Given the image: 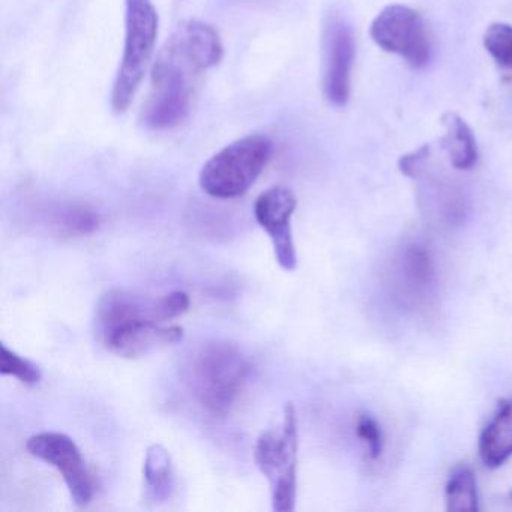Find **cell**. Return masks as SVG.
Wrapping results in <instances>:
<instances>
[{
  "mask_svg": "<svg viewBox=\"0 0 512 512\" xmlns=\"http://www.w3.org/2000/svg\"><path fill=\"white\" fill-rule=\"evenodd\" d=\"M32 457L55 467L62 475L71 499L79 508L88 506L94 499L95 482L85 457L70 436L58 431L34 434L26 442Z\"/></svg>",
  "mask_w": 512,
  "mask_h": 512,
  "instance_id": "10",
  "label": "cell"
},
{
  "mask_svg": "<svg viewBox=\"0 0 512 512\" xmlns=\"http://www.w3.org/2000/svg\"><path fill=\"white\" fill-rule=\"evenodd\" d=\"M224 47L220 35L208 23L200 20H187L176 26L157 61L176 68L191 77L220 64Z\"/></svg>",
  "mask_w": 512,
  "mask_h": 512,
  "instance_id": "11",
  "label": "cell"
},
{
  "mask_svg": "<svg viewBox=\"0 0 512 512\" xmlns=\"http://www.w3.org/2000/svg\"><path fill=\"white\" fill-rule=\"evenodd\" d=\"M190 295L175 290L163 296H146L125 289L104 293L97 304V328L100 335L125 323L158 320L169 323L190 310Z\"/></svg>",
  "mask_w": 512,
  "mask_h": 512,
  "instance_id": "7",
  "label": "cell"
},
{
  "mask_svg": "<svg viewBox=\"0 0 512 512\" xmlns=\"http://www.w3.org/2000/svg\"><path fill=\"white\" fill-rule=\"evenodd\" d=\"M298 415L287 403L280 428L263 431L254 448V461L271 487L272 509L293 512L298 496Z\"/></svg>",
  "mask_w": 512,
  "mask_h": 512,
  "instance_id": "3",
  "label": "cell"
},
{
  "mask_svg": "<svg viewBox=\"0 0 512 512\" xmlns=\"http://www.w3.org/2000/svg\"><path fill=\"white\" fill-rule=\"evenodd\" d=\"M158 37V13L152 0H125L124 56L112 91V110L127 112L133 103Z\"/></svg>",
  "mask_w": 512,
  "mask_h": 512,
  "instance_id": "4",
  "label": "cell"
},
{
  "mask_svg": "<svg viewBox=\"0 0 512 512\" xmlns=\"http://www.w3.org/2000/svg\"><path fill=\"white\" fill-rule=\"evenodd\" d=\"M482 44L496 65L512 70V25L509 23H491L485 29Z\"/></svg>",
  "mask_w": 512,
  "mask_h": 512,
  "instance_id": "19",
  "label": "cell"
},
{
  "mask_svg": "<svg viewBox=\"0 0 512 512\" xmlns=\"http://www.w3.org/2000/svg\"><path fill=\"white\" fill-rule=\"evenodd\" d=\"M370 37L380 49L400 56L415 70L427 67L433 58V41L424 17L406 5L383 8L370 26Z\"/></svg>",
  "mask_w": 512,
  "mask_h": 512,
  "instance_id": "6",
  "label": "cell"
},
{
  "mask_svg": "<svg viewBox=\"0 0 512 512\" xmlns=\"http://www.w3.org/2000/svg\"><path fill=\"white\" fill-rule=\"evenodd\" d=\"M0 373L2 376L16 377L23 385L35 386L43 379L41 368L35 362L23 358L7 344L0 346Z\"/></svg>",
  "mask_w": 512,
  "mask_h": 512,
  "instance_id": "20",
  "label": "cell"
},
{
  "mask_svg": "<svg viewBox=\"0 0 512 512\" xmlns=\"http://www.w3.org/2000/svg\"><path fill=\"white\" fill-rule=\"evenodd\" d=\"M479 455L490 469L502 466L512 457V400L500 403L496 415L482 431Z\"/></svg>",
  "mask_w": 512,
  "mask_h": 512,
  "instance_id": "15",
  "label": "cell"
},
{
  "mask_svg": "<svg viewBox=\"0 0 512 512\" xmlns=\"http://www.w3.org/2000/svg\"><path fill=\"white\" fill-rule=\"evenodd\" d=\"M355 58V31L349 19L340 11H329L322 25V91L335 109H343L349 103Z\"/></svg>",
  "mask_w": 512,
  "mask_h": 512,
  "instance_id": "8",
  "label": "cell"
},
{
  "mask_svg": "<svg viewBox=\"0 0 512 512\" xmlns=\"http://www.w3.org/2000/svg\"><path fill=\"white\" fill-rule=\"evenodd\" d=\"M398 167L404 176L415 181L416 199L428 220L442 226H454L463 220L467 211L466 193L454 178L437 169L430 145L403 155Z\"/></svg>",
  "mask_w": 512,
  "mask_h": 512,
  "instance_id": "5",
  "label": "cell"
},
{
  "mask_svg": "<svg viewBox=\"0 0 512 512\" xmlns=\"http://www.w3.org/2000/svg\"><path fill=\"white\" fill-rule=\"evenodd\" d=\"M356 436L367 445L368 457L376 460L382 455L383 433L376 419L370 415H361L356 419Z\"/></svg>",
  "mask_w": 512,
  "mask_h": 512,
  "instance_id": "21",
  "label": "cell"
},
{
  "mask_svg": "<svg viewBox=\"0 0 512 512\" xmlns=\"http://www.w3.org/2000/svg\"><path fill=\"white\" fill-rule=\"evenodd\" d=\"M146 499L160 505L172 497L175 490V472L170 452L163 445L149 446L143 463Z\"/></svg>",
  "mask_w": 512,
  "mask_h": 512,
  "instance_id": "16",
  "label": "cell"
},
{
  "mask_svg": "<svg viewBox=\"0 0 512 512\" xmlns=\"http://www.w3.org/2000/svg\"><path fill=\"white\" fill-rule=\"evenodd\" d=\"M440 122L445 134L439 142L451 166L463 172L473 169L478 163V143L472 128L455 112L443 113Z\"/></svg>",
  "mask_w": 512,
  "mask_h": 512,
  "instance_id": "14",
  "label": "cell"
},
{
  "mask_svg": "<svg viewBox=\"0 0 512 512\" xmlns=\"http://www.w3.org/2000/svg\"><path fill=\"white\" fill-rule=\"evenodd\" d=\"M446 509L451 512L478 511L475 473L469 466H460L452 472L446 484Z\"/></svg>",
  "mask_w": 512,
  "mask_h": 512,
  "instance_id": "18",
  "label": "cell"
},
{
  "mask_svg": "<svg viewBox=\"0 0 512 512\" xmlns=\"http://www.w3.org/2000/svg\"><path fill=\"white\" fill-rule=\"evenodd\" d=\"M251 376V362L235 344L211 341L194 350L185 383L194 400L212 416H226Z\"/></svg>",
  "mask_w": 512,
  "mask_h": 512,
  "instance_id": "1",
  "label": "cell"
},
{
  "mask_svg": "<svg viewBox=\"0 0 512 512\" xmlns=\"http://www.w3.org/2000/svg\"><path fill=\"white\" fill-rule=\"evenodd\" d=\"M151 79V94L143 104L140 122L148 130H172L190 113L194 77L155 61Z\"/></svg>",
  "mask_w": 512,
  "mask_h": 512,
  "instance_id": "9",
  "label": "cell"
},
{
  "mask_svg": "<svg viewBox=\"0 0 512 512\" xmlns=\"http://www.w3.org/2000/svg\"><path fill=\"white\" fill-rule=\"evenodd\" d=\"M298 200L290 188H268L254 203V217L259 226L268 233L274 247L275 259L284 271H295L298 266L295 241H293L292 218Z\"/></svg>",
  "mask_w": 512,
  "mask_h": 512,
  "instance_id": "12",
  "label": "cell"
},
{
  "mask_svg": "<svg viewBox=\"0 0 512 512\" xmlns=\"http://www.w3.org/2000/svg\"><path fill=\"white\" fill-rule=\"evenodd\" d=\"M274 145L262 134H250L209 158L199 176L200 188L214 199L244 196L271 160Z\"/></svg>",
  "mask_w": 512,
  "mask_h": 512,
  "instance_id": "2",
  "label": "cell"
},
{
  "mask_svg": "<svg viewBox=\"0 0 512 512\" xmlns=\"http://www.w3.org/2000/svg\"><path fill=\"white\" fill-rule=\"evenodd\" d=\"M401 286L404 292L409 293L410 298L421 296L430 292L436 281V265L430 251L422 245H410L400 257Z\"/></svg>",
  "mask_w": 512,
  "mask_h": 512,
  "instance_id": "17",
  "label": "cell"
},
{
  "mask_svg": "<svg viewBox=\"0 0 512 512\" xmlns=\"http://www.w3.org/2000/svg\"><path fill=\"white\" fill-rule=\"evenodd\" d=\"M184 335L182 326L167 325L158 320H142L125 323L100 337L110 352L121 358L136 359L155 350L175 346L184 340Z\"/></svg>",
  "mask_w": 512,
  "mask_h": 512,
  "instance_id": "13",
  "label": "cell"
}]
</instances>
